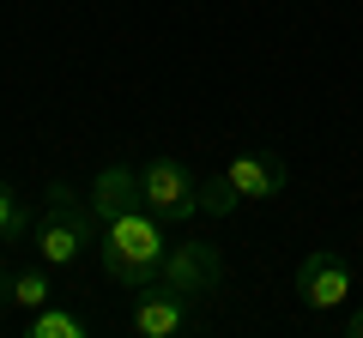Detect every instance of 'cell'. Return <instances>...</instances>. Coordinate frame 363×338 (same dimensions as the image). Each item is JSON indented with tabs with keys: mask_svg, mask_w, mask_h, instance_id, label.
<instances>
[{
	"mask_svg": "<svg viewBox=\"0 0 363 338\" xmlns=\"http://www.w3.org/2000/svg\"><path fill=\"white\" fill-rule=\"evenodd\" d=\"M97 242H104V218L91 211V199L73 194L67 182H49L43 211H37V223H30V254H37L49 272H73Z\"/></svg>",
	"mask_w": 363,
	"mask_h": 338,
	"instance_id": "cell-1",
	"label": "cell"
},
{
	"mask_svg": "<svg viewBox=\"0 0 363 338\" xmlns=\"http://www.w3.org/2000/svg\"><path fill=\"white\" fill-rule=\"evenodd\" d=\"M164 254H169L164 218H157L145 199L128 206L121 218H109L104 223V242H97V260H104V272L116 278L121 290H145L157 272H164Z\"/></svg>",
	"mask_w": 363,
	"mask_h": 338,
	"instance_id": "cell-2",
	"label": "cell"
},
{
	"mask_svg": "<svg viewBox=\"0 0 363 338\" xmlns=\"http://www.w3.org/2000/svg\"><path fill=\"white\" fill-rule=\"evenodd\" d=\"M140 199L164 223H188V218H200V175L182 157H145L140 163Z\"/></svg>",
	"mask_w": 363,
	"mask_h": 338,
	"instance_id": "cell-3",
	"label": "cell"
},
{
	"mask_svg": "<svg viewBox=\"0 0 363 338\" xmlns=\"http://www.w3.org/2000/svg\"><path fill=\"white\" fill-rule=\"evenodd\" d=\"M194 326H200V296L164 284V278H152L140 290V302H133V332L140 338H182Z\"/></svg>",
	"mask_w": 363,
	"mask_h": 338,
	"instance_id": "cell-4",
	"label": "cell"
},
{
	"mask_svg": "<svg viewBox=\"0 0 363 338\" xmlns=\"http://www.w3.org/2000/svg\"><path fill=\"white\" fill-rule=\"evenodd\" d=\"M157 278L206 302L212 290L224 284V254H218L212 242H169V254H164V272H157Z\"/></svg>",
	"mask_w": 363,
	"mask_h": 338,
	"instance_id": "cell-5",
	"label": "cell"
},
{
	"mask_svg": "<svg viewBox=\"0 0 363 338\" xmlns=\"http://www.w3.org/2000/svg\"><path fill=\"white\" fill-rule=\"evenodd\" d=\"M297 296H303V308H315V314L339 308V302L351 296V260H345V254H333V247L303 254V266H297Z\"/></svg>",
	"mask_w": 363,
	"mask_h": 338,
	"instance_id": "cell-6",
	"label": "cell"
},
{
	"mask_svg": "<svg viewBox=\"0 0 363 338\" xmlns=\"http://www.w3.org/2000/svg\"><path fill=\"white\" fill-rule=\"evenodd\" d=\"M224 175L236 182L242 199H272V194H285V182H291V169H285L279 151H236L224 163Z\"/></svg>",
	"mask_w": 363,
	"mask_h": 338,
	"instance_id": "cell-7",
	"label": "cell"
},
{
	"mask_svg": "<svg viewBox=\"0 0 363 338\" xmlns=\"http://www.w3.org/2000/svg\"><path fill=\"white\" fill-rule=\"evenodd\" d=\"M91 211H97V218H121V211L128 206H140V169L133 163H104L97 169V175H91Z\"/></svg>",
	"mask_w": 363,
	"mask_h": 338,
	"instance_id": "cell-8",
	"label": "cell"
},
{
	"mask_svg": "<svg viewBox=\"0 0 363 338\" xmlns=\"http://www.w3.org/2000/svg\"><path fill=\"white\" fill-rule=\"evenodd\" d=\"M55 302V272L49 266H25V272H13V308H25V314H37V308H49Z\"/></svg>",
	"mask_w": 363,
	"mask_h": 338,
	"instance_id": "cell-9",
	"label": "cell"
},
{
	"mask_svg": "<svg viewBox=\"0 0 363 338\" xmlns=\"http://www.w3.org/2000/svg\"><path fill=\"white\" fill-rule=\"evenodd\" d=\"M25 338H91V320H79V314H67V308H37L25 320Z\"/></svg>",
	"mask_w": 363,
	"mask_h": 338,
	"instance_id": "cell-10",
	"label": "cell"
},
{
	"mask_svg": "<svg viewBox=\"0 0 363 338\" xmlns=\"http://www.w3.org/2000/svg\"><path fill=\"white\" fill-rule=\"evenodd\" d=\"M30 223H37L30 206L13 194V182H0V247H13L18 235H30Z\"/></svg>",
	"mask_w": 363,
	"mask_h": 338,
	"instance_id": "cell-11",
	"label": "cell"
},
{
	"mask_svg": "<svg viewBox=\"0 0 363 338\" xmlns=\"http://www.w3.org/2000/svg\"><path fill=\"white\" fill-rule=\"evenodd\" d=\"M236 206H242V194H236V182L224 175V169L200 182V211H206V218H230Z\"/></svg>",
	"mask_w": 363,
	"mask_h": 338,
	"instance_id": "cell-12",
	"label": "cell"
},
{
	"mask_svg": "<svg viewBox=\"0 0 363 338\" xmlns=\"http://www.w3.org/2000/svg\"><path fill=\"white\" fill-rule=\"evenodd\" d=\"M0 308H13V266H0Z\"/></svg>",
	"mask_w": 363,
	"mask_h": 338,
	"instance_id": "cell-13",
	"label": "cell"
},
{
	"mask_svg": "<svg viewBox=\"0 0 363 338\" xmlns=\"http://www.w3.org/2000/svg\"><path fill=\"white\" fill-rule=\"evenodd\" d=\"M345 338H363V314H351V320H345Z\"/></svg>",
	"mask_w": 363,
	"mask_h": 338,
	"instance_id": "cell-14",
	"label": "cell"
}]
</instances>
